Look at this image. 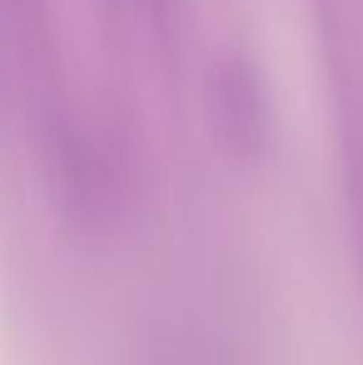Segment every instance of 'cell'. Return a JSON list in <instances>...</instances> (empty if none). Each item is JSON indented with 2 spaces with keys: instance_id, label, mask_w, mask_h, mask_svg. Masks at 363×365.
<instances>
[{
  "instance_id": "obj_1",
  "label": "cell",
  "mask_w": 363,
  "mask_h": 365,
  "mask_svg": "<svg viewBox=\"0 0 363 365\" xmlns=\"http://www.w3.org/2000/svg\"><path fill=\"white\" fill-rule=\"evenodd\" d=\"M204 105L214 140L237 159L264 154L272 140V100L259 68L242 55H224L204 77Z\"/></svg>"
}]
</instances>
